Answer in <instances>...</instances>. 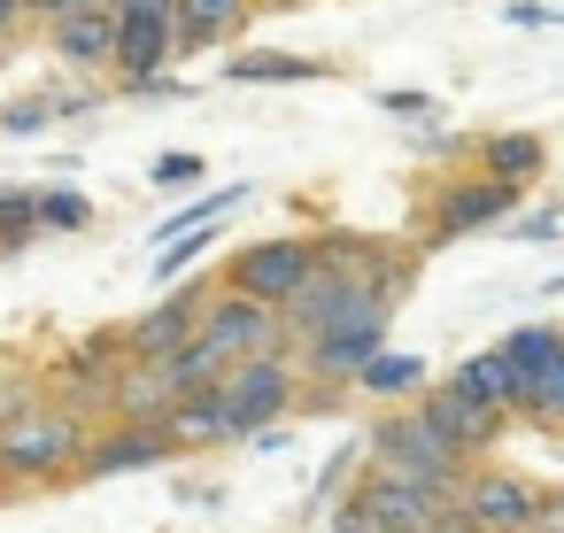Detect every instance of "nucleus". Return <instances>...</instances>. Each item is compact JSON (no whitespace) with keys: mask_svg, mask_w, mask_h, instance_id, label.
Segmentation results:
<instances>
[{"mask_svg":"<svg viewBox=\"0 0 564 533\" xmlns=\"http://www.w3.org/2000/svg\"><path fill=\"white\" fill-rule=\"evenodd\" d=\"M86 425H94V417H86V410H70V402H55V410L24 402L17 417H0V479H24V487L78 479L86 440H94Z\"/></svg>","mask_w":564,"mask_h":533,"instance_id":"f257e3e1","label":"nucleus"},{"mask_svg":"<svg viewBox=\"0 0 564 533\" xmlns=\"http://www.w3.org/2000/svg\"><path fill=\"white\" fill-rule=\"evenodd\" d=\"M371 464L410 471V479H433V487H464V471H471L479 456H464L425 410H387V417L371 425Z\"/></svg>","mask_w":564,"mask_h":533,"instance_id":"f03ea898","label":"nucleus"},{"mask_svg":"<svg viewBox=\"0 0 564 533\" xmlns=\"http://www.w3.org/2000/svg\"><path fill=\"white\" fill-rule=\"evenodd\" d=\"M202 340L232 363V356H286L294 348V325H286V309H271V302H256V294H240V286H217L209 294V309H202Z\"/></svg>","mask_w":564,"mask_h":533,"instance_id":"7ed1b4c3","label":"nucleus"},{"mask_svg":"<svg viewBox=\"0 0 564 533\" xmlns=\"http://www.w3.org/2000/svg\"><path fill=\"white\" fill-rule=\"evenodd\" d=\"M217 394L232 410V433L248 440V433H271V417H286L302 387H294V363L286 356H232L217 371Z\"/></svg>","mask_w":564,"mask_h":533,"instance_id":"20e7f679","label":"nucleus"},{"mask_svg":"<svg viewBox=\"0 0 564 533\" xmlns=\"http://www.w3.org/2000/svg\"><path fill=\"white\" fill-rule=\"evenodd\" d=\"M310 279H317V240H302V232L256 240V248H240L232 271H225V286H240V294H256V302H271V309H286Z\"/></svg>","mask_w":564,"mask_h":533,"instance_id":"39448f33","label":"nucleus"},{"mask_svg":"<svg viewBox=\"0 0 564 533\" xmlns=\"http://www.w3.org/2000/svg\"><path fill=\"white\" fill-rule=\"evenodd\" d=\"M387 317H394V302L371 294L364 279H340V271H317V279L286 302L294 340H310V333H340V325H387Z\"/></svg>","mask_w":564,"mask_h":533,"instance_id":"423d86ee","label":"nucleus"},{"mask_svg":"<svg viewBox=\"0 0 564 533\" xmlns=\"http://www.w3.org/2000/svg\"><path fill=\"white\" fill-rule=\"evenodd\" d=\"M448 494H456V487H433V479H410V471H387V464H371V479L356 487V502H364L387 533H433L441 510H448Z\"/></svg>","mask_w":564,"mask_h":533,"instance_id":"0eeeda50","label":"nucleus"},{"mask_svg":"<svg viewBox=\"0 0 564 533\" xmlns=\"http://www.w3.org/2000/svg\"><path fill=\"white\" fill-rule=\"evenodd\" d=\"M510 217H518V186L495 178V171H479V178H464V186H448L433 202L425 240H464V232H487V225H510Z\"/></svg>","mask_w":564,"mask_h":533,"instance_id":"6e6552de","label":"nucleus"},{"mask_svg":"<svg viewBox=\"0 0 564 533\" xmlns=\"http://www.w3.org/2000/svg\"><path fill=\"white\" fill-rule=\"evenodd\" d=\"M186 55V32H178V9H117V78L132 86V78H155L163 63H178Z\"/></svg>","mask_w":564,"mask_h":533,"instance_id":"1a4fd4ad","label":"nucleus"},{"mask_svg":"<svg viewBox=\"0 0 564 533\" xmlns=\"http://www.w3.org/2000/svg\"><path fill=\"white\" fill-rule=\"evenodd\" d=\"M456 502H464L471 533H525V525H533V510H541V494H533L518 471H479V464L464 471Z\"/></svg>","mask_w":564,"mask_h":533,"instance_id":"9d476101","label":"nucleus"},{"mask_svg":"<svg viewBox=\"0 0 564 533\" xmlns=\"http://www.w3.org/2000/svg\"><path fill=\"white\" fill-rule=\"evenodd\" d=\"M209 294L217 286H178V294H163L155 309H140L132 325H124V356H171V348H186L194 333H202V309H209Z\"/></svg>","mask_w":564,"mask_h":533,"instance_id":"9b49d317","label":"nucleus"},{"mask_svg":"<svg viewBox=\"0 0 564 533\" xmlns=\"http://www.w3.org/2000/svg\"><path fill=\"white\" fill-rule=\"evenodd\" d=\"M387 348V325H340L302 340V379L310 387H364V363Z\"/></svg>","mask_w":564,"mask_h":533,"instance_id":"f8f14e48","label":"nucleus"},{"mask_svg":"<svg viewBox=\"0 0 564 533\" xmlns=\"http://www.w3.org/2000/svg\"><path fill=\"white\" fill-rule=\"evenodd\" d=\"M171 456H178L171 425H132V417H117L109 433H94V440H86V464H78V479H109V471H148V464H171Z\"/></svg>","mask_w":564,"mask_h":533,"instance_id":"ddd939ff","label":"nucleus"},{"mask_svg":"<svg viewBox=\"0 0 564 533\" xmlns=\"http://www.w3.org/2000/svg\"><path fill=\"white\" fill-rule=\"evenodd\" d=\"M47 47L70 70H109L117 63V0H94V9H70L47 24Z\"/></svg>","mask_w":564,"mask_h":533,"instance_id":"4468645a","label":"nucleus"},{"mask_svg":"<svg viewBox=\"0 0 564 533\" xmlns=\"http://www.w3.org/2000/svg\"><path fill=\"white\" fill-rule=\"evenodd\" d=\"M417 410H425V417H433V425H441L464 456H487V448L502 440V425H510V410H487V402L456 394L448 379H441V387H425V402H417Z\"/></svg>","mask_w":564,"mask_h":533,"instance_id":"2eb2a0df","label":"nucleus"},{"mask_svg":"<svg viewBox=\"0 0 564 533\" xmlns=\"http://www.w3.org/2000/svg\"><path fill=\"white\" fill-rule=\"evenodd\" d=\"M186 394H178V379L163 371V363H148V356H132L124 371H117V402H109V417H132V425H171V410H178Z\"/></svg>","mask_w":564,"mask_h":533,"instance_id":"dca6fc26","label":"nucleus"},{"mask_svg":"<svg viewBox=\"0 0 564 533\" xmlns=\"http://www.w3.org/2000/svg\"><path fill=\"white\" fill-rule=\"evenodd\" d=\"M448 387L456 394H471V402H487V410H525V371L502 356V348H487V356H464L456 371H448Z\"/></svg>","mask_w":564,"mask_h":533,"instance_id":"f3484780","label":"nucleus"},{"mask_svg":"<svg viewBox=\"0 0 564 533\" xmlns=\"http://www.w3.org/2000/svg\"><path fill=\"white\" fill-rule=\"evenodd\" d=\"M171 440H178V456H202V448H225V440H240V433H232V410H225V394H217V387L186 394V402L171 410Z\"/></svg>","mask_w":564,"mask_h":533,"instance_id":"a211bd4d","label":"nucleus"},{"mask_svg":"<svg viewBox=\"0 0 564 533\" xmlns=\"http://www.w3.org/2000/svg\"><path fill=\"white\" fill-rule=\"evenodd\" d=\"M541 163H549V140H541V132H487V140H479V171H495V178H510V186H533Z\"/></svg>","mask_w":564,"mask_h":533,"instance_id":"6ab92c4d","label":"nucleus"},{"mask_svg":"<svg viewBox=\"0 0 564 533\" xmlns=\"http://www.w3.org/2000/svg\"><path fill=\"white\" fill-rule=\"evenodd\" d=\"M256 17V0H178V32L186 47H217V40H240Z\"/></svg>","mask_w":564,"mask_h":533,"instance_id":"aec40b11","label":"nucleus"},{"mask_svg":"<svg viewBox=\"0 0 564 533\" xmlns=\"http://www.w3.org/2000/svg\"><path fill=\"white\" fill-rule=\"evenodd\" d=\"M356 394H379V402H394V394H425V356L379 348V356L364 363V387H356Z\"/></svg>","mask_w":564,"mask_h":533,"instance_id":"412c9836","label":"nucleus"},{"mask_svg":"<svg viewBox=\"0 0 564 533\" xmlns=\"http://www.w3.org/2000/svg\"><path fill=\"white\" fill-rule=\"evenodd\" d=\"M155 363H163V371L178 379V394H202V387H217V371H225V356H217V348H209L202 333H194L186 348H171V356H155Z\"/></svg>","mask_w":564,"mask_h":533,"instance_id":"4be33fe9","label":"nucleus"},{"mask_svg":"<svg viewBox=\"0 0 564 533\" xmlns=\"http://www.w3.org/2000/svg\"><path fill=\"white\" fill-rule=\"evenodd\" d=\"M518 417H533V425H564V348L525 379V410Z\"/></svg>","mask_w":564,"mask_h":533,"instance_id":"5701e85b","label":"nucleus"},{"mask_svg":"<svg viewBox=\"0 0 564 533\" xmlns=\"http://www.w3.org/2000/svg\"><path fill=\"white\" fill-rule=\"evenodd\" d=\"M232 78L240 86H294V78H317V63H302V55H232Z\"/></svg>","mask_w":564,"mask_h":533,"instance_id":"b1692460","label":"nucleus"},{"mask_svg":"<svg viewBox=\"0 0 564 533\" xmlns=\"http://www.w3.org/2000/svg\"><path fill=\"white\" fill-rule=\"evenodd\" d=\"M94 225V202L70 194V186H40V232H86Z\"/></svg>","mask_w":564,"mask_h":533,"instance_id":"393cba45","label":"nucleus"},{"mask_svg":"<svg viewBox=\"0 0 564 533\" xmlns=\"http://www.w3.org/2000/svg\"><path fill=\"white\" fill-rule=\"evenodd\" d=\"M556 348H564V325H518V333L502 340V356H510V363H518L525 379H533V371H541V363H549Z\"/></svg>","mask_w":564,"mask_h":533,"instance_id":"a878e982","label":"nucleus"},{"mask_svg":"<svg viewBox=\"0 0 564 533\" xmlns=\"http://www.w3.org/2000/svg\"><path fill=\"white\" fill-rule=\"evenodd\" d=\"M32 232H40V194H32V186H0V240L17 248V240H32Z\"/></svg>","mask_w":564,"mask_h":533,"instance_id":"bb28decb","label":"nucleus"},{"mask_svg":"<svg viewBox=\"0 0 564 533\" xmlns=\"http://www.w3.org/2000/svg\"><path fill=\"white\" fill-rule=\"evenodd\" d=\"M155 186H171V194H186V186H202V155H155V171H148Z\"/></svg>","mask_w":564,"mask_h":533,"instance_id":"cd10ccee","label":"nucleus"},{"mask_svg":"<svg viewBox=\"0 0 564 533\" xmlns=\"http://www.w3.org/2000/svg\"><path fill=\"white\" fill-rule=\"evenodd\" d=\"M379 109H387V117H402V124H433V109H441V101H433V94H387Z\"/></svg>","mask_w":564,"mask_h":533,"instance_id":"c85d7f7f","label":"nucleus"},{"mask_svg":"<svg viewBox=\"0 0 564 533\" xmlns=\"http://www.w3.org/2000/svg\"><path fill=\"white\" fill-rule=\"evenodd\" d=\"M510 240H564V209H525Z\"/></svg>","mask_w":564,"mask_h":533,"instance_id":"c756f323","label":"nucleus"},{"mask_svg":"<svg viewBox=\"0 0 564 533\" xmlns=\"http://www.w3.org/2000/svg\"><path fill=\"white\" fill-rule=\"evenodd\" d=\"M47 124V101H17V109H0V132H40Z\"/></svg>","mask_w":564,"mask_h":533,"instance_id":"7c9ffc66","label":"nucleus"},{"mask_svg":"<svg viewBox=\"0 0 564 533\" xmlns=\"http://www.w3.org/2000/svg\"><path fill=\"white\" fill-rule=\"evenodd\" d=\"M525 533H564V487L556 494H541V510H533V525Z\"/></svg>","mask_w":564,"mask_h":533,"instance_id":"2f4dec72","label":"nucleus"},{"mask_svg":"<svg viewBox=\"0 0 564 533\" xmlns=\"http://www.w3.org/2000/svg\"><path fill=\"white\" fill-rule=\"evenodd\" d=\"M70 9H94V0H32V24H55V17H70Z\"/></svg>","mask_w":564,"mask_h":533,"instance_id":"473e14b6","label":"nucleus"},{"mask_svg":"<svg viewBox=\"0 0 564 533\" xmlns=\"http://www.w3.org/2000/svg\"><path fill=\"white\" fill-rule=\"evenodd\" d=\"M17 24H32V0H0V40H9Z\"/></svg>","mask_w":564,"mask_h":533,"instance_id":"72a5a7b5","label":"nucleus"},{"mask_svg":"<svg viewBox=\"0 0 564 533\" xmlns=\"http://www.w3.org/2000/svg\"><path fill=\"white\" fill-rule=\"evenodd\" d=\"M117 9L132 17V9H178V0H117Z\"/></svg>","mask_w":564,"mask_h":533,"instance_id":"f704fd0d","label":"nucleus"}]
</instances>
